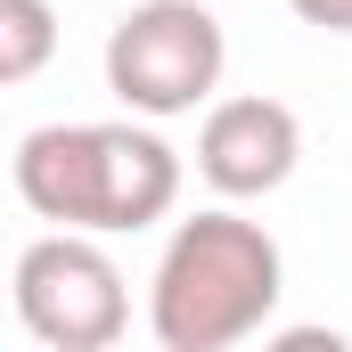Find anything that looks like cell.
I'll list each match as a JSON object with an SVG mask.
<instances>
[{
  "label": "cell",
  "instance_id": "6da1fadb",
  "mask_svg": "<svg viewBox=\"0 0 352 352\" xmlns=\"http://www.w3.org/2000/svg\"><path fill=\"white\" fill-rule=\"evenodd\" d=\"M16 197L50 230H90V238L156 230L180 205V148L148 115L41 123V131L16 140Z\"/></svg>",
  "mask_w": 352,
  "mask_h": 352
},
{
  "label": "cell",
  "instance_id": "7a4b0ae2",
  "mask_svg": "<svg viewBox=\"0 0 352 352\" xmlns=\"http://www.w3.org/2000/svg\"><path fill=\"white\" fill-rule=\"evenodd\" d=\"M287 295V254L238 205H205L173 221L148 278V336L164 352H230L263 336Z\"/></svg>",
  "mask_w": 352,
  "mask_h": 352
},
{
  "label": "cell",
  "instance_id": "3957f363",
  "mask_svg": "<svg viewBox=\"0 0 352 352\" xmlns=\"http://www.w3.org/2000/svg\"><path fill=\"white\" fill-rule=\"evenodd\" d=\"M230 66V33L213 16V0H131L107 25V90L123 98V115L173 123L197 115Z\"/></svg>",
  "mask_w": 352,
  "mask_h": 352
},
{
  "label": "cell",
  "instance_id": "277c9868",
  "mask_svg": "<svg viewBox=\"0 0 352 352\" xmlns=\"http://www.w3.org/2000/svg\"><path fill=\"white\" fill-rule=\"evenodd\" d=\"M8 295H16V320L25 336L50 352H107L131 328V287L123 263L90 238V230H41L16 270H8Z\"/></svg>",
  "mask_w": 352,
  "mask_h": 352
},
{
  "label": "cell",
  "instance_id": "5b68a950",
  "mask_svg": "<svg viewBox=\"0 0 352 352\" xmlns=\"http://www.w3.org/2000/svg\"><path fill=\"white\" fill-rule=\"evenodd\" d=\"M303 164V123L287 98L246 90V98H213L205 123H197V180L230 205L246 197H278Z\"/></svg>",
  "mask_w": 352,
  "mask_h": 352
},
{
  "label": "cell",
  "instance_id": "8992f818",
  "mask_svg": "<svg viewBox=\"0 0 352 352\" xmlns=\"http://www.w3.org/2000/svg\"><path fill=\"white\" fill-rule=\"evenodd\" d=\"M58 58V8L50 0H0V90L33 82Z\"/></svg>",
  "mask_w": 352,
  "mask_h": 352
},
{
  "label": "cell",
  "instance_id": "52a82bcc",
  "mask_svg": "<svg viewBox=\"0 0 352 352\" xmlns=\"http://www.w3.org/2000/svg\"><path fill=\"white\" fill-rule=\"evenodd\" d=\"M303 25H320V33H352V0H287Z\"/></svg>",
  "mask_w": 352,
  "mask_h": 352
}]
</instances>
